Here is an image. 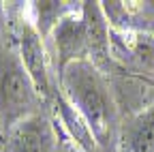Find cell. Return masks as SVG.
Wrapping results in <instances>:
<instances>
[{"mask_svg":"<svg viewBox=\"0 0 154 152\" xmlns=\"http://www.w3.org/2000/svg\"><path fill=\"white\" fill-rule=\"evenodd\" d=\"M58 77L64 99L84 116L99 146H107L116 129V103L99 67L90 60H77L64 67Z\"/></svg>","mask_w":154,"mask_h":152,"instance_id":"1","label":"cell"},{"mask_svg":"<svg viewBox=\"0 0 154 152\" xmlns=\"http://www.w3.org/2000/svg\"><path fill=\"white\" fill-rule=\"evenodd\" d=\"M41 94L36 92L19 54L0 49V126L7 133L22 120L34 116Z\"/></svg>","mask_w":154,"mask_h":152,"instance_id":"2","label":"cell"},{"mask_svg":"<svg viewBox=\"0 0 154 152\" xmlns=\"http://www.w3.org/2000/svg\"><path fill=\"white\" fill-rule=\"evenodd\" d=\"M17 54L24 69L28 71L30 79L41 97H51V77H49V64H47V51L43 45V36L32 24H22L17 36Z\"/></svg>","mask_w":154,"mask_h":152,"instance_id":"3","label":"cell"},{"mask_svg":"<svg viewBox=\"0 0 154 152\" xmlns=\"http://www.w3.org/2000/svg\"><path fill=\"white\" fill-rule=\"evenodd\" d=\"M54 43L58 54V73L71 62L77 60H90V49H88V34L86 24L82 17V7L62 17L58 26L54 28Z\"/></svg>","mask_w":154,"mask_h":152,"instance_id":"4","label":"cell"},{"mask_svg":"<svg viewBox=\"0 0 154 152\" xmlns=\"http://www.w3.org/2000/svg\"><path fill=\"white\" fill-rule=\"evenodd\" d=\"M5 152H56V133L49 118L34 113L13 126Z\"/></svg>","mask_w":154,"mask_h":152,"instance_id":"5","label":"cell"},{"mask_svg":"<svg viewBox=\"0 0 154 152\" xmlns=\"http://www.w3.org/2000/svg\"><path fill=\"white\" fill-rule=\"evenodd\" d=\"M82 17H84L86 34H88L90 62L99 67L103 60L109 58V47H111L109 20L103 13L101 2H82Z\"/></svg>","mask_w":154,"mask_h":152,"instance_id":"6","label":"cell"},{"mask_svg":"<svg viewBox=\"0 0 154 152\" xmlns=\"http://www.w3.org/2000/svg\"><path fill=\"white\" fill-rule=\"evenodd\" d=\"M111 47L128 56V60L141 69L154 71V34L141 30H113L111 28Z\"/></svg>","mask_w":154,"mask_h":152,"instance_id":"7","label":"cell"},{"mask_svg":"<svg viewBox=\"0 0 154 152\" xmlns=\"http://www.w3.org/2000/svg\"><path fill=\"white\" fill-rule=\"evenodd\" d=\"M54 99H56L58 118H60L64 131L69 133V137L73 139V144L82 152H96L99 150V141H96V137H94L92 129L88 126V122L84 120V116L64 99V94L60 90L54 94Z\"/></svg>","mask_w":154,"mask_h":152,"instance_id":"8","label":"cell"},{"mask_svg":"<svg viewBox=\"0 0 154 152\" xmlns=\"http://www.w3.org/2000/svg\"><path fill=\"white\" fill-rule=\"evenodd\" d=\"M124 152H154V109L137 116L124 133Z\"/></svg>","mask_w":154,"mask_h":152,"instance_id":"9","label":"cell"},{"mask_svg":"<svg viewBox=\"0 0 154 152\" xmlns=\"http://www.w3.org/2000/svg\"><path fill=\"white\" fill-rule=\"evenodd\" d=\"M79 7H73V2H34V13H36L34 28L38 30L41 36H47L49 32H54V28L58 26L62 17L77 11Z\"/></svg>","mask_w":154,"mask_h":152,"instance_id":"10","label":"cell"},{"mask_svg":"<svg viewBox=\"0 0 154 152\" xmlns=\"http://www.w3.org/2000/svg\"><path fill=\"white\" fill-rule=\"evenodd\" d=\"M152 34H154V32H152Z\"/></svg>","mask_w":154,"mask_h":152,"instance_id":"11","label":"cell"}]
</instances>
